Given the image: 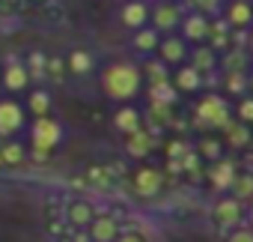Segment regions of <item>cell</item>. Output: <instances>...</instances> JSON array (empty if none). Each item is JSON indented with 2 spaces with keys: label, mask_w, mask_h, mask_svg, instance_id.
Segmentation results:
<instances>
[{
  "label": "cell",
  "mask_w": 253,
  "mask_h": 242,
  "mask_svg": "<svg viewBox=\"0 0 253 242\" xmlns=\"http://www.w3.org/2000/svg\"><path fill=\"white\" fill-rule=\"evenodd\" d=\"M0 171H3V159H0Z\"/></svg>",
  "instance_id": "obj_36"
},
{
  "label": "cell",
  "mask_w": 253,
  "mask_h": 242,
  "mask_svg": "<svg viewBox=\"0 0 253 242\" xmlns=\"http://www.w3.org/2000/svg\"><path fill=\"white\" fill-rule=\"evenodd\" d=\"M51 105H54V99H51V93L45 90V87H33V90H27V102H24V108H27V114L36 120V117H48L51 114Z\"/></svg>",
  "instance_id": "obj_19"
},
{
  "label": "cell",
  "mask_w": 253,
  "mask_h": 242,
  "mask_svg": "<svg viewBox=\"0 0 253 242\" xmlns=\"http://www.w3.org/2000/svg\"><path fill=\"white\" fill-rule=\"evenodd\" d=\"M223 129H226V141L232 147H247L250 144V126L241 123V120H229Z\"/></svg>",
  "instance_id": "obj_24"
},
{
  "label": "cell",
  "mask_w": 253,
  "mask_h": 242,
  "mask_svg": "<svg viewBox=\"0 0 253 242\" xmlns=\"http://www.w3.org/2000/svg\"><path fill=\"white\" fill-rule=\"evenodd\" d=\"M116 242H146V236L143 233H134V230H125V233L116 236Z\"/></svg>",
  "instance_id": "obj_32"
},
{
  "label": "cell",
  "mask_w": 253,
  "mask_h": 242,
  "mask_svg": "<svg viewBox=\"0 0 253 242\" xmlns=\"http://www.w3.org/2000/svg\"><path fill=\"white\" fill-rule=\"evenodd\" d=\"M0 87L6 90V96H18V93H27L30 90V72H27V63L21 60H6L0 66Z\"/></svg>",
  "instance_id": "obj_6"
},
{
  "label": "cell",
  "mask_w": 253,
  "mask_h": 242,
  "mask_svg": "<svg viewBox=\"0 0 253 242\" xmlns=\"http://www.w3.org/2000/svg\"><path fill=\"white\" fill-rule=\"evenodd\" d=\"M226 242H253V230L250 227H235V230H229Z\"/></svg>",
  "instance_id": "obj_31"
},
{
  "label": "cell",
  "mask_w": 253,
  "mask_h": 242,
  "mask_svg": "<svg viewBox=\"0 0 253 242\" xmlns=\"http://www.w3.org/2000/svg\"><path fill=\"white\" fill-rule=\"evenodd\" d=\"M223 87L235 99L247 96V72H223Z\"/></svg>",
  "instance_id": "obj_25"
},
{
  "label": "cell",
  "mask_w": 253,
  "mask_h": 242,
  "mask_svg": "<svg viewBox=\"0 0 253 242\" xmlns=\"http://www.w3.org/2000/svg\"><path fill=\"white\" fill-rule=\"evenodd\" d=\"M66 69H69L72 75H78V78L89 75V72L95 69V63H92V54H89V51H84V48H75V51H69V57H66Z\"/></svg>",
  "instance_id": "obj_22"
},
{
  "label": "cell",
  "mask_w": 253,
  "mask_h": 242,
  "mask_svg": "<svg viewBox=\"0 0 253 242\" xmlns=\"http://www.w3.org/2000/svg\"><path fill=\"white\" fill-rule=\"evenodd\" d=\"M197 117H200V123H206V126L223 129L229 120H232V108H229V102L220 93H206L197 102Z\"/></svg>",
  "instance_id": "obj_4"
},
{
  "label": "cell",
  "mask_w": 253,
  "mask_h": 242,
  "mask_svg": "<svg viewBox=\"0 0 253 242\" xmlns=\"http://www.w3.org/2000/svg\"><path fill=\"white\" fill-rule=\"evenodd\" d=\"M0 159H3V168H21L27 162V147L18 138L0 141Z\"/></svg>",
  "instance_id": "obj_20"
},
{
  "label": "cell",
  "mask_w": 253,
  "mask_h": 242,
  "mask_svg": "<svg viewBox=\"0 0 253 242\" xmlns=\"http://www.w3.org/2000/svg\"><path fill=\"white\" fill-rule=\"evenodd\" d=\"M235 117L241 120V123L253 126V96H250V93L238 99V105H235Z\"/></svg>",
  "instance_id": "obj_29"
},
{
  "label": "cell",
  "mask_w": 253,
  "mask_h": 242,
  "mask_svg": "<svg viewBox=\"0 0 253 242\" xmlns=\"http://www.w3.org/2000/svg\"><path fill=\"white\" fill-rule=\"evenodd\" d=\"M155 54H158V60H161L164 66H182V63H188L191 45H188L179 33H164Z\"/></svg>",
  "instance_id": "obj_8"
},
{
  "label": "cell",
  "mask_w": 253,
  "mask_h": 242,
  "mask_svg": "<svg viewBox=\"0 0 253 242\" xmlns=\"http://www.w3.org/2000/svg\"><path fill=\"white\" fill-rule=\"evenodd\" d=\"M247 93L253 96V72H247Z\"/></svg>",
  "instance_id": "obj_35"
},
{
  "label": "cell",
  "mask_w": 253,
  "mask_h": 242,
  "mask_svg": "<svg viewBox=\"0 0 253 242\" xmlns=\"http://www.w3.org/2000/svg\"><path fill=\"white\" fill-rule=\"evenodd\" d=\"M140 126H143V117H140V111L131 102L128 105H116V111H113V129L116 132H122L125 138H128V135L140 132Z\"/></svg>",
  "instance_id": "obj_13"
},
{
  "label": "cell",
  "mask_w": 253,
  "mask_h": 242,
  "mask_svg": "<svg viewBox=\"0 0 253 242\" xmlns=\"http://www.w3.org/2000/svg\"><path fill=\"white\" fill-rule=\"evenodd\" d=\"M125 150H128L131 159H143V156L152 153V141H149V135L140 129V132H134V135L125 138Z\"/></svg>",
  "instance_id": "obj_23"
},
{
  "label": "cell",
  "mask_w": 253,
  "mask_h": 242,
  "mask_svg": "<svg viewBox=\"0 0 253 242\" xmlns=\"http://www.w3.org/2000/svg\"><path fill=\"white\" fill-rule=\"evenodd\" d=\"M149 12H152L149 0H125L119 9V21H122V27H128L134 33L140 27H149Z\"/></svg>",
  "instance_id": "obj_11"
},
{
  "label": "cell",
  "mask_w": 253,
  "mask_h": 242,
  "mask_svg": "<svg viewBox=\"0 0 253 242\" xmlns=\"http://www.w3.org/2000/svg\"><path fill=\"white\" fill-rule=\"evenodd\" d=\"M86 233H89V242H116V236L122 230H119V221L113 215H95L89 221Z\"/></svg>",
  "instance_id": "obj_14"
},
{
  "label": "cell",
  "mask_w": 253,
  "mask_h": 242,
  "mask_svg": "<svg viewBox=\"0 0 253 242\" xmlns=\"http://www.w3.org/2000/svg\"><path fill=\"white\" fill-rule=\"evenodd\" d=\"M170 84L176 87V93H197L203 87V75L191 66V63H182L176 66V72L170 75Z\"/></svg>",
  "instance_id": "obj_15"
},
{
  "label": "cell",
  "mask_w": 253,
  "mask_h": 242,
  "mask_svg": "<svg viewBox=\"0 0 253 242\" xmlns=\"http://www.w3.org/2000/svg\"><path fill=\"white\" fill-rule=\"evenodd\" d=\"M232 197H238V200H250L253 197V177H235V182H232Z\"/></svg>",
  "instance_id": "obj_28"
},
{
  "label": "cell",
  "mask_w": 253,
  "mask_h": 242,
  "mask_svg": "<svg viewBox=\"0 0 253 242\" xmlns=\"http://www.w3.org/2000/svg\"><path fill=\"white\" fill-rule=\"evenodd\" d=\"M235 177H238V171H235L232 162H226V159L211 162V171H209V182H211V188H217V191H229L232 182H235Z\"/></svg>",
  "instance_id": "obj_16"
},
{
  "label": "cell",
  "mask_w": 253,
  "mask_h": 242,
  "mask_svg": "<svg viewBox=\"0 0 253 242\" xmlns=\"http://www.w3.org/2000/svg\"><path fill=\"white\" fill-rule=\"evenodd\" d=\"M200 156L209 162H217V159H223V144L217 138H206V141H200Z\"/></svg>",
  "instance_id": "obj_27"
},
{
  "label": "cell",
  "mask_w": 253,
  "mask_h": 242,
  "mask_svg": "<svg viewBox=\"0 0 253 242\" xmlns=\"http://www.w3.org/2000/svg\"><path fill=\"white\" fill-rule=\"evenodd\" d=\"M170 3H182V0H170Z\"/></svg>",
  "instance_id": "obj_37"
},
{
  "label": "cell",
  "mask_w": 253,
  "mask_h": 242,
  "mask_svg": "<svg viewBox=\"0 0 253 242\" xmlns=\"http://www.w3.org/2000/svg\"><path fill=\"white\" fill-rule=\"evenodd\" d=\"M188 63L200 72V75H209V72H214L217 69V51L214 48H209V45H197V48H191V54H188Z\"/></svg>",
  "instance_id": "obj_18"
},
{
  "label": "cell",
  "mask_w": 253,
  "mask_h": 242,
  "mask_svg": "<svg viewBox=\"0 0 253 242\" xmlns=\"http://www.w3.org/2000/svg\"><path fill=\"white\" fill-rule=\"evenodd\" d=\"M241 218H244V203H241L238 197L226 194V197H220V200L214 203V221H217L220 227H226V230H235Z\"/></svg>",
  "instance_id": "obj_12"
},
{
  "label": "cell",
  "mask_w": 253,
  "mask_h": 242,
  "mask_svg": "<svg viewBox=\"0 0 253 242\" xmlns=\"http://www.w3.org/2000/svg\"><path fill=\"white\" fill-rule=\"evenodd\" d=\"M179 36L188 45H203L211 36V18L200 15V12H185V18L179 24Z\"/></svg>",
  "instance_id": "obj_9"
},
{
  "label": "cell",
  "mask_w": 253,
  "mask_h": 242,
  "mask_svg": "<svg viewBox=\"0 0 253 242\" xmlns=\"http://www.w3.org/2000/svg\"><path fill=\"white\" fill-rule=\"evenodd\" d=\"M244 218H247V227L253 230V197L247 200V206H244Z\"/></svg>",
  "instance_id": "obj_33"
},
{
  "label": "cell",
  "mask_w": 253,
  "mask_h": 242,
  "mask_svg": "<svg viewBox=\"0 0 253 242\" xmlns=\"http://www.w3.org/2000/svg\"><path fill=\"white\" fill-rule=\"evenodd\" d=\"M182 18H185V9L179 3H170V0H155L152 12H149V27H155L161 36L164 33H179Z\"/></svg>",
  "instance_id": "obj_5"
},
{
  "label": "cell",
  "mask_w": 253,
  "mask_h": 242,
  "mask_svg": "<svg viewBox=\"0 0 253 242\" xmlns=\"http://www.w3.org/2000/svg\"><path fill=\"white\" fill-rule=\"evenodd\" d=\"M247 33H250V36H247V51H250V60H253V27H250Z\"/></svg>",
  "instance_id": "obj_34"
},
{
  "label": "cell",
  "mask_w": 253,
  "mask_h": 242,
  "mask_svg": "<svg viewBox=\"0 0 253 242\" xmlns=\"http://www.w3.org/2000/svg\"><path fill=\"white\" fill-rule=\"evenodd\" d=\"M191 12H200L206 18H220V9H223V0H185Z\"/></svg>",
  "instance_id": "obj_26"
},
{
  "label": "cell",
  "mask_w": 253,
  "mask_h": 242,
  "mask_svg": "<svg viewBox=\"0 0 253 242\" xmlns=\"http://www.w3.org/2000/svg\"><path fill=\"white\" fill-rule=\"evenodd\" d=\"M143 75H152V84H158V81H170V75H167V66H164L161 60H152V63L143 69Z\"/></svg>",
  "instance_id": "obj_30"
},
{
  "label": "cell",
  "mask_w": 253,
  "mask_h": 242,
  "mask_svg": "<svg viewBox=\"0 0 253 242\" xmlns=\"http://www.w3.org/2000/svg\"><path fill=\"white\" fill-rule=\"evenodd\" d=\"M30 126V114L24 108V102L6 96L0 99V141H12L18 138L21 132H27Z\"/></svg>",
  "instance_id": "obj_3"
},
{
  "label": "cell",
  "mask_w": 253,
  "mask_h": 242,
  "mask_svg": "<svg viewBox=\"0 0 253 242\" xmlns=\"http://www.w3.org/2000/svg\"><path fill=\"white\" fill-rule=\"evenodd\" d=\"M131 188H134L137 197H146V200H149V197L161 194V188H164V177H161L158 168L143 165V168L134 171V177H131Z\"/></svg>",
  "instance_id": "obj_10"
},
{
  "label": "cell",
  "mask_w": 253,
  "mask_h": 242,
  "mask_svg": "<svg viewBox=\"0 0 253 242\" xmlns=\"http://www.w3.org/2000/svg\"><path fill=\"white\" fill-rule=\"evenodd\" d=\"M143 66H137L134 60H110L107 66H101L98 72V87L101 96L110 99L113 105H128L140 96L143 90Z\"/></svg>",
  "instance_id": "obj_1"
},
{
  "label": "cell",
  "mask_w": 253,
  "mask_h": 242,
  "mask_svg": "<svg viewBox=\"0 0 253 242\" xmlns=\"http://www.w3.org/2000/svg\"><path fill=\"white\" fill-rule=\"evenodd\" d=\"M95 215H98L95 206H92L89 200H84V197H75V200L66 203V221H69L72 227H89V221H92Z\"/></svg>",
  "instance_id": "obj_17"
},
{
  "label": "cell",
  "mask_w": 253,
  "mask_h": 242,
  "mask_svg": "<svg viewBox=\"0 0 253 242\" xmlns=\"http://www.w3.org/2000/svg\"><path fill=\"white\" fill-rule=\"evenodd\" d=\"M63 123L57 117H36L27 126V153H33V159H48L60 144H63Z\"/></svg>",
  "instance_id": "obj_2"
},
{
  "label": "cell",
  "mask_w": 253,
  "mask_h": 242,
  "mask_svg": "<svg viewBox=\"0 0 253 242\" xmlns=\"http://www.w3.org/2000/svg\"><path fill=\"white\" fill-rule=\"evenodd\" d=\"M158 42H161V33L155 27H140V30L131 33V48L140 51V54H155Z\"/></svg>",
  "instance_id": "obj_21"
},
{
  "label": "cell",
  "mask_w": 253,
  "mask_h": 242,
  "mask_svg": "<svg viewBox=\"0 0 253 242\" xmlns=\"http://www.w3.org/2000/svg\"><path fill=\"white\" fill-rule=\"evenodd\" d=\"M220 18L232 33L235 30H250L253 27V0H223Z\"/></svg>",
  "instance_id": "obj_7"
}]
</instances>
